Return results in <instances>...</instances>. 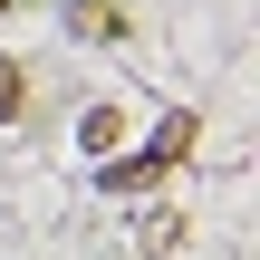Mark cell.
Instances as JSON below:
<instances>
[{
	"label": "cell",
	"instance_id": "6da1fadb",
	"mask_svg": "<svg viewBox=\"0 0 260 260\" xmlns=\"http://www.w3.org/2000/svg\"><path fill=\"white\" fill-rule=\"evenodd\" d=\"M193 145H203V116H193V106H174V116H164V125L125 154V164H96V183H106V193H154V183H164Z\"/></svg>",
	"mask_w": 260,
	"mask_h": 260
},
{
	"label": "cell",
	"instance_id": "7a4b0ae2",
	"mask_svg": "<svg viewBox=\"0 0 260 260\" xmlns=\"http://www.w3.org/2000/svg\"><path fill=\"white\" fill-rule=\"evenodd\" d=\"M68 19H77L87 39H125V10H106V0H68Z\"/></svg>",
	"mask_w": 260,
	"mask_h": 260
},
{
	"label": "cell",
	"instance_id": "3957f363",
	"mask_svg": "<svg viewBox=\"0 0 260 260\" xmlns=\"http://www.w3.org/2000/svg\"><path fill=\"white\" fill-rule=\"evenodd\" d=\"M135 241H145V251L164 260V251H174V241H183V222H174V212H145V222H135Z\"/></svg>",
	"mask_w": 260,
	"mask_h": 260
},
{
	"label": "cell",
	"instance_id": "277c9868",
	"mask_svg": "<svg viewBox=\"0 0 260 260\" xmlns=\"http://www.w3.org/2000/svg\"><path fill=\"white\" fill-rule=\"evenodd\" d=\"M19 106H29V96H19V68H10V58H0V125H10V116H19Z\"/></svg>",
	"mask_w": 260,
	"mask_h": 260
},
{
	"label": "cell",
	"instance_id": "5b68a950",
	"mask_svg": "<svg viewBox=\"0 0 260 260\" xmlns=\"http://www.w3.org/2000/svg\"><path fill=\"white\" fill-rule=\"evenodd\" d=\"M0 10H10V0H0Z\"/></svg>",
	"mask_w": 260,
	"mask_h": 260
}]
</instances>
